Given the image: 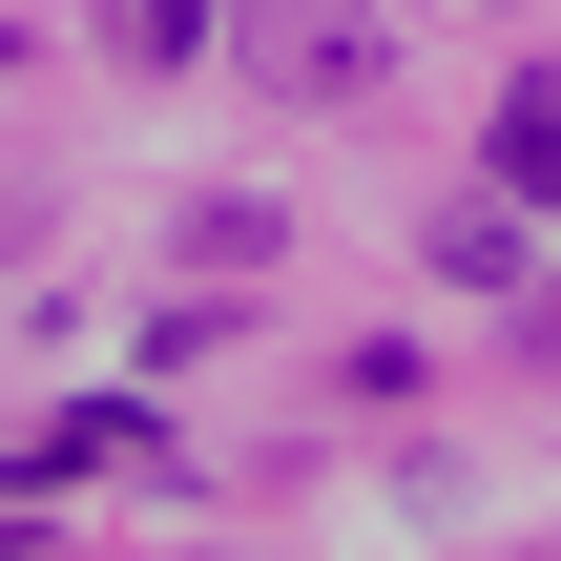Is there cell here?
I'll return each mask as SVG.
<instances>
[{
  "label": "cell",
  "mask_w": 561,
  "mask_h": 561,
  "mask_svg": "<svg viewBox=\"0 0 561 561\" xmlns=\"http://www.w3.org/2000/svg\"><path fill=\"white\" fill-rule=\"evenodd\" d=\"M229 42H250L271 104H375V83H396V21H375V0H250Z\"/></svg>",
  "instance_id": "6da1fadb"
},
{
  "label": "cell",
  "mask_w": 561,
  "mask_h": 561,
  "mask_svg": "<svg viewBox=\"0 0 561 561\" xmlns=\"http://www.w3.org/2000/svg\"><path fill=\"white\" fill-rule=\"evenodd\" d=\"M520 250H541V229H520V167H500L479 208H437V271H458V291H520Z\"/></svg>",
  "instance_id": "7a4b0ae2"
},
{
  "label": "cell",
  "mask_w": 561,
  "mask_h": 561,
  "mask_svg": "<svg viewBox=\"0 0 561 561\" xmlns=\"http://www.w3.org/2000/svg\"><path fill=\"white\" fill-rule=\"evenodd\" d=\"M104 42H125V62H208V42H229V0H104Z\"/></svg>",
  "instance_id": "3957f363"
},
{
  "label": "cell",
  "mask_w": 561,
  "mask_h": 561,
  "mask_svg": "<svg viewBox=\"0 0 561 561\" xmlns=\"http://www.w3.org/2000/svg\"><path fill=\"white\" fill-rule=\"evenodd\" d=\"M500 167H520V187H541V167H561V62H541V83H520V104H500Z\"/></svg>",
  "instance_id": "277c9868"
},
{
  "label": "cell",
  "mask_w": 561,
  "mask_h": 561,
  "mask_svg": "<svg viewBox=\"0 0 561 561\" xmlns=\"http://www.w3.org/2000/svg\"><path fill=\"white\" fill-rule=\"evenodd\" d=\"M0 62H21V21H0Z\"/></svg>",
  "instance_id": "5b68a950"
}]
</instances>
